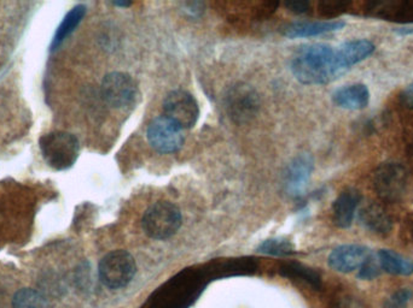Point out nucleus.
Masks as SVG:
<instances>
[{
    "instance_id": "2eb2a0df",
    "label": "nucleus",
    "mask_w": 413,
    "mask_h": 308,
    "mask_svg": "<svg viewBox=\"0 0 413 308\" xmlns=\"http://www.w3.org/2000/svg\"><path fill=\"white\" fill-rule=\"evenodd\" d=\"M361 201L359 191L353 188L344 189L332 203V219L336 227L348 229L352 227Z\"/></svg>"
},
{
    "instance_id": "39448f33",
    "label": "nucleus",
    "mask_w": 413,
    "mask_h": 308,
    "mask_svg": "<svg viewBox=\"0 0 413 308\" xmlns=\"http://www.w3.org/2000/svg\"><path fill=\"white\" fill-rule=\"evenodd\" d=\"M135 258L126 251H111L99 261V280L113 290L127 287L135 278Z\"/></svg>"
},
{
    "instance_id": "412c9836",
    "label": "nucleus",
    "mask_w": 413,
    "mask_h": 308,
    "mask_svg": "<svg viewBox=\"0 0 413 308\" xmlns=\"http://www.w3.org/2000/svg\"><path fill=\"white\" fill-rule=\"evenodd\" d=\"M377 16L385 17L389 20L397 22H413V1H402L400 4H373Z\"/></svg>"
},
{
    "instance_id": "f03ea898",
    "label": "nucleus",
    "mask_w": 413,
    "mask_h": 308,
    "mask_svg": "<svg viewBox=\"0 0 413 308\" xmlns=\"http://www.w3.org/2000/svg\"><path fill=\"white\" fill-rule=\"evenodd\" d=\"M207 275L202 271L180 272L152 294L149 308H190L207 285Z\"/></svg>"
},
{
    "instance_id": "ddd939ff",
    "label": "nucleus",
    "mask_w": 413,
    "mask_h": 308,
    "mask_svg": "<svg viewBox=\"0 0 413 308\" xmlns=\"http://www.w3.org/2000/svg\"><path fill=\"white\" fill-rule=\"evenodd\" d=\"M356 218L364 229L375 235L387 236L393 230V218L380 203H371L361 207Z\"/></svg>"
},
{
    "instance_id": "423d86ee",
    "label": "nucleus",
    "mask_w": 413,
    "mask_h": 308,
    "mask_svg": "<svg viewBox=\"0 0 413 308\" xmlns=\"http://www.w3.org/2000/svg\"><path fill=\"white\" fill-rule=\"evenodd\" d=\"M373 188L378 198L388 203H399L407 189V171L397 162H385L373 174Z\"/></svg>"
},
{
    "instance_id": "aec40b11",
    "label": "nucleus",
    "mask_w": 413,
    "mask_h": 308,
    "mask_svg": "<svg viewBox=\"0 0 413 308\" xmlns=\"http://www.w3.org/2000/svg\"><path fill=\"white\" fill-rule=\"evenodd\" d=\"M86 6L84 4H79L74 6L69 13H67L66 17L63 18L61 25L58 27L55 34L54 41H52V49H57L67 37L77 29L82 18L86 15Z\"/></svg>"
},
{
    "instance_id": "1a4fd4ad",
    "label": "nucleus",
    "mask_w": 413,
    "mask_h": 308,
    "mask_svg": "<svg viewBox=\"0 0 413 308\" xmlns=\"http://www.w3.org/2000/svg\"><path fill=\"white\" fill-rule=\"evenodd\" d=\"M103 99L115 109H126L133 105L138 95V87L135 80L128 73H108L103 78Z\"/></svg>"
},
{
    "instance_id": "5701e85b",
    "label": "nucleus",
    "mask_w": 413,
    "mask_h": 308,
    "mask_svg": "<svg viewBox=\"0 0 413 308\" xmlns=\"http://www.w3.org/2000/svg\"><path fill=\"white\" fill-rule=\"evenodd\" d=\"M259 253L267 256H288L294 254L295 248L289 239L276 237V239H265L259 244Z\"/></svg>"
},
{
    "instance_id": "c756f323",
    "label": "nucleus",
    "mask_w": 413,
    "mask_h": 308,
    "mask_svg": "<svg viewBox=\"0 0 413 308\" xmlns=\"http://www.w3.org/2000/svg\"><path fill=\"white\" fill-rule=\"evenodd\" d=\"M401 35H407V34H413V28H402L397 30Z\"/></svg>"
},
{
    "instance_id": "9d476101",
    "label": "nucleus",
    "mask_w": 413,
    "mask_h": 308,
    "mask_svg": "<svg viewBox=\"0 0 413 308\" xmlns=\"http://www.w3.org/2000/svg\"><path fill=\"white\" fill-rule=\"evenodd\" d=\"M147 141L162 154L174 153L184 145V130L164 116L152 119L147 130Z\"/></svg>"
},
{
    "instance_id": "4468645a",
    "label": "nucleus",
    "mask_w": 413,
    "mask_h": 308,
    "mask_svg": "<svg viewBox=\"0 0 413 308\" xmlns=\"http://www.w3.org/2000/svg\"><path fill=\"white\" fill-rule=\"evenodd\" d=\"M375 45L366 39H356L344 42L336 49V61L344 73L360 61L368 59L375 52Z\"/></svg>"
},
{
    "instance_id": "393cba45",
    "label": "nucleus",
    "mask_w": 413,
    "mask_h": 308,
    "mask_svg": "<svg viewBox=\"0 0 413 308\" xmlns=\"http://www.w3.org/2000/svg\"><path fill=\"white\" fill-rule=\"evenodd\" d=\"M380 271H382V268H380L378 259L373 254H371L370 258L365 261L364 265L361 266L356 276L361 280H373L380 276Z\"/></svg>"
},
{
    "instance_id": "6ab92c4d",
    "label": "nucleus",
    "mask_w": 413,
    "mask_h": 308,
    "mask_svg": "<svg viewBox=\"0 0 413 308\" xmlns=\"http://www.w3.org/2000/svg\"><path fill=\"white\" fill-rule=\"evenodd\" d=\"M279 275L291 280L310 285L315 290L322 289V276L315 268L300 263H284L279 266Z\"/></svg>"
},
{
    "instance_id": "bb28decb",
    "label": "nucleus",
    "mask_w": 413,
    "mask_h": 308,
    "mask_svg": "<svg viewBox=\"0 0 413 308\" xmlns=\"http://www.w3.org/2000/svg\"><path fill=\"white\" fill-rule=\"evenodd\" d=\"M284 6L290 13H298V15L308 13L311 8V4L308 1H289V3H285Z\"/></svg>"
},
{
    "instance_id": "9b49d317",
    "label": "nucleus",
    "mask_w": 413,
    "mask_h": 308,
    "mask_svg": "<svg viewBox=\"0 0 413 308\" xmlns=\"http://www.w3.org/2000/svg\"><path fill=\"white\" fill-rule=\"evenodd\" d=\"M371 254L373 251L361 244H342L330 253L327 263L335 271L351 273L359 271Z\"/></svg>"
},
{
    "instance_id": "c85d7f7f",
    "label": "nucleus",
    "mask_w": 413,
    "mask_h": 308,
    "mask_svg": "<svg viewBox=\"0 0 413 308\" xmlns=\"http://www.w3.org/2000/svg\"><path fill=\"white\" fill-rule=\"evenodd\" d=\"M113 4H114L115 6H119V8H130L132 3L131 1H114Z\"/></svg>"
},
{
    "instance_id": "f257e3e1",
    "label": "nucleus",
    "mask_w": 413,
    "mask_h": 308,
    "mask_svg": "<svg viewBox=\"0 0 413 308\" xmlns=\"http://www.w3.org/2000/svg\"><path fill=\"white\" fill-rule=\"evenodd\" d=\"M291 73L303 85H327L344 73L336 61V49L327 44H311L296 49L290 61Z\"/></svg>"
},
{
    "instance_id": "7ed1b4c3",
    "label": "nucleus",
    "mask_w": 413,
    "mask_h": 308,
    "mask_svg": "<svg viewBox=\"0 0 413 308\" xmlns=\"http://www.w3.org/2000/svg\"><path fill=\"white\" fill-rule=\"evenodd\" d=\"M46 164L55 170H67L79 158L80 143L77 136L67 131H54L44 135L39 141Z\"/></svg>"
},
{
    "instance_id": "b1692460",
    "label": "nucleus",
    "mask_w": 413,
    "mask_h": 308,
    "mask_svg": "<svg viewBox=\"0 0 413 308\" xmlns=\"http://www.w3.org/2000/svg\"><path fill=\"white\" fill-rule=\"evenodd\" d=\"M413 292L409 288H401L388 296L383 302V308H406L412 299Z\"/></svg>"
},
{
    "instance_id": "20e7f679",
    "label": "nucleus",
    "mask_w": 413,
    "mask_h": 308,
    "mask_svg": "<svg viewBox=\"0 0 413 308\" xmlns=\"http://www.w3.org/2000/svg\"><path fill=\"white\" fill-rule=\"evenodd\" d=\"M181 212L174 203L157 201L144 213L142 225L149 237L161 241L176 235L181 227Z\"/></svg>"
},
{
    "instance_id": "a211bd4d",
    "label": "nucleus",
    "mask_w": 413,
    "mask_h": 308,
    "mask_svg": "<svg viewBox=\"0 0 413 308\" xmlns=\"http://www.w3.org/2000/svg\"><path fill=\"white\" fill-rule=\"evenodd\" d=\"M377 259L383 271L393 276L409 277L413 275V261L392 249H380Z\"/></svg>"
},
{
    "instance_id": "6e6552de",
    "label": "nucleus",
    "mask_w": 413,
    "mask_h": 308,
    "mask_svg": "<svg viewBox=\"0 0 413 308\" xmlns=\"http://www.w3.org/2000/svg\"><path fill=\"white\" fill-rule=\"evenodd\" d=\"M164 116L181 129H191L200 116V107L193 94L176 90L168 94L164 102Z\"/></svg>"
},
{
    "instance_id": "4be33fe9",
    "label": "nucleus",
    "mask_w": 413,
    "mask_h": 308,
    "mask_svg": "<svg viewBox=\"0 0 413 308\" xmlns=\"http://www.w3.org/2000/svg\"><path fill=\"white\" fill-rule=\"evenodd\" d=\"M13 308H50L49 301L40 292L30 288H23L15 294Z\"/></svg>"
},
{
    "instance_id": "f3484780",
    "label": "nucleus",
    "mask_w": 413,
    "mask_h": 308,
    "mask_svg": "<svg viewBox=\"0 0 413 308\" xmlns=\"http://www.w3.org/2000/svg\"><path fill=\"white\" fill-rule=\"evenodd\" d=\"M370 97L371 94L368 85L364 83H354L336 90L332 94V102L341 109L360 111L368 107Z\"/></svg>"
},
{
    "instance_id": "0eeeda50",
    "label": "nucleus",
    "mask_w": 413,
    "mask_h": 308,
    "mask_svg": "<svg viewBox=\"0 0 413 308\" xmlns=\"http://www.w3.org/2000/svg\"><path fill=\"white\" fill-rule=\"evenodd\" d=\"M225 107L229 117L234 123H248L256 116L260 109L258 92L247 83H237L226 94Z\"/></svg>"
},
{
    "instance_id": "a878e982",
    "label": "nucleus",
    "mask_w": 413,
    "mask_h": 308,
    "mask_svg": "<svg viewBox=\"0 0 413 308\" xmlns=\"http://www.w3.org/2000/svg\"><path fill=\"white\" fill-rule=\"evenodd\" d=\"M332 308H366V306L354 296L347 295L337 299Z\"/></svg>"
},
{
    "instance_id": "cd10ccee",
    "label": "nucleus",
    "mask_w": 413,
    "mask_h": 308,
    "mask_svg": "<svg viewBox=\"0 0 413 308\" xmlns=\"http://www.w3.org/2000/svg\"><path fill=\"white\" fill-rule=\"evenodd\" d=\"M401 102L402 104L409 107V109H413V82L411 85H407L405 90H402V94H401Z\"/></svg>"
},
{
    "instance_id": "dca6fc26",
    "label": "nucleus",
    "mask_w": 413,
    "mask_h": 308,
    "mask_svg": "<svg viewBox=\"0 0 413 308\" xmlns=\"http://www.w3.org/2000/svg\"><path fill=\"white\" fill-rule=\"evenodd\" d=\"M346 27V22L336 20H315V22H294L283 28V34L289 39L318 37L327 32H339Z\"/></svg>"
},
{
    "instance_id": "f8f14e48",
    "label": "nucleus",
    "mask_w": 413,
    "mask_h": 308,
    "mask_svg": "<svg viewBox=\"0 0 413 308\" xmlns=\"http://www.w3.org/2000/svg\"><path fill=\"white\" fill-rule=\"evenodd\" d=\"M315 169V160L310 154H300L289 164L285 172V189L291 196H299L306 191L312 172Z\"/></svg>"
},
{
    "instance_id": "7c9ffc66",
    "label": "nucleus",
    "mask_w": 413,
    "mask_h": 308,
    "mask_svg": "<svg viewBox=\"0 0 413 308\" xmlns=\"http://www.w3.org/2000/svg\"><path fill=\"white\" fill-rule=\"evenodd\" d=\"M409 232H411V236H412V239H413V220H412V223H411V229H409Z\"/></svg>"
}]
</instances>
